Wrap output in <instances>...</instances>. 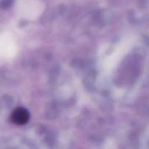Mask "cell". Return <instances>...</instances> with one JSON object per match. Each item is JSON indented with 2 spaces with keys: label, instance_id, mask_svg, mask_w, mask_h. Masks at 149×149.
Masks as SVG:
<instances>
[{
  "label": "cell",
  "instance_id": "1",
  "mask_svg": "<svg viewBox=\"0 0 149 149\" xmlns=\"http://www.w3.org/2000/svg\"><path fill=\"white\" fill-rule=\"evenodd\" d=\"M29 117V112L26 109L17 108L13 113L11 119L15 124L21 125L26 124L28 121Z\"/></svg>",
  "mask_w": 149,
  "mask_h": 149
}]
</instances>
